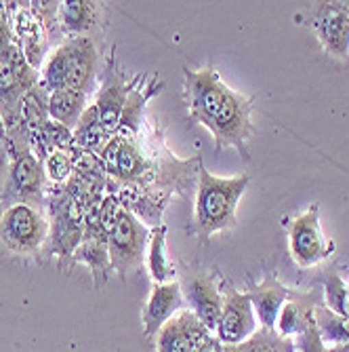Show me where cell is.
Segmentation results:
<instances>
[{
    "instance_id": "cell-1",
    "label": "cell",
    "mask_w": 349,
    "mask_h": 352,
    "mask_svg": "<svg viewBox=\"0 0 349 352\" xmlns=\"http://www.w3.org/2000/svg\"><path fill=\"white\" fill-rule=\"evenodd\" d=\"M248 186V175L217 177L202 165L198 167L196 195V234L208 239L215 232L232 230L236 226L238 201Z\"/></svg>"
},
{
    "instance_id": "cell-2",
    "label": "cell",
    "mask_w": 349,
    "mask_h": 352,
    "mask_svg": "<svg viewBox=\"0 0 349 352\" xmlns=\"http://www.w3.org/2000/svg\"><path fill=\"white\" fill-rule=\"evenodd\" d=\"M7 154H9V171L7 184L3 190L5 209L17 203H25L32 207H43L47 201V173L43 161L34 156L27 146V138L21 129L9 131Z\"/></svg>"
},
{
    "instance_id": "cell-3",
    "label": "cell",
    "mask_w": 349,
    "mask_h": 352,
    "mask_svg": "<svg viewBox=\"0 0 349 352\" xmlns=\"http://www.w3.org/2000/svg\"><path fill=\"white\" fill-rule=\"evenodd\" d=\"M47 211H49V255H59L61 260H72L76 247L84 239V207L72 199L63 186H53L47 190Z\"/></svg>"
},
{
    "instance_id": "cell-4",
    "label": "cell",
    "mask_w": 349,
    "mask_h": 352,
    "mask_svg": "<svg viewBox=\"0 0 349 352\" xmlns=\"http://www.w3.org/2000/svg\"><path fill=\"white\" fill-rule=\"evenodd\" d=\"M99 161L110 179L118 184H133L156 190L158 161H152V158L143 154L139 142L112 135L104 150L99 152Z\"/></svg>"
},
{
    "instance_id": "cell-5",
    "label": "cell",
    "mask_w": 349,
    "mask_h": 352,
    "mask_svg": "<svg viewBox=\"0 0 349 352\" xmlns=\"http://www.w3.org/2000/svg\"><path fill=\"white\" fill-rule=\"evenodd\" d=\"M51 223L43 209L25 203L11 205L0 215V241L19 255L36 253L49 241Z\"/></svg>"
},
{
    "instance_id": "cell-6",
    "label": "cell",
    "mask_w": 349,
    "mask_h": 352,
    "mask_svg": "<svg viewBox=\"0 0 349 352\" xmlns=\"http://www.w3.org/2000/svg\"><path fill=\"white\" fill-rule=\"evenodd\" d=\"M149 234H152L149 228L143 226L135 215H131L129 211H122L114 230L108 236L112 268L122 278H126L131 272L141 268V264L145 262Z\"/></svg>"
},
{
    "instance_id": "cell-7",
    "label": "cell",
    "mask_w": 349,
    "mask_h": 352,
    "mask_svg": "<svg viewBox=\"0 0 349 352\" xmlns=\"http://www.w3.org/2000/svg\"><path fill=\"white\" fill-rule=\"evenodd\" d=\"M143 74H137L133 78L126 76L120 68H118V61H116V49H112V53L106 59V66L101 72V85L97 89V95H95V106H97L99 112V120L101 126L106 129L108 135H114L120 118H122V110L124 104L129 100L131 91L141 82Z\"/></svg>"
},
{
    "instance_id": "cell-8",
    "label": "cell",
    "mask_w": 349,
    "mask_h": 352,
    "mask_svg": "<svg viewBox=\"0 0 349 352\" xmlns=\"http://www.w3.org/2000/svg\"><path fill=\"white\" fill-rule=\"evenodd\" d=\"M228 93H230V87L221 82L215 68H204V70L185 68L183 95H185V104L189 108V118L194 122H200L208 129L213 118L217 116L221 106H224Z\"/></svg>"
},
{
    "instance_id": "cell-9",
    "label": "cell",
    "mask_w": 349,
    "mask_h": 352,
    "mask_svg": "<svg viewBox=\"0 0 349 352\" xmlns=\"http://www.w3.org/2000/svg\"><path fill=\"white\" fill-rule=\"evenodd\" d=\"M252 102L244 95L230 89L228 98L210 122V133L215 135L217 150L238 148L246 156V142L252 135Z\"/></svg>"
},
{
    "instance_id": "cell-10",
    "label": "cell",
    "mask_w": 349,
    "mask_h": 352,
    "mask_svg": "<svg viewBox=\"0 0 349 352\" xmlns=\"http://www.w3.org/2000/svg\"><path fill=\"white\" fill-rule=\"evenodd\" d=\"M335 245L328 243L320 230L318 205H311L305 213L293 219L291 226V255L301 268H309L324 262Z\"/></svg>"
},
{
    "instance_id": "cell-11",
    "label": "cell",
    "mask_w": 349,
    "mask_h": 352,
    "mask_svg": "<svg viewBox=\"0 0 349 352\" xmlns=\"http://www.w3.org/2000/svg\"><path fill=\"white\" fill-rule=\"evenodd\" d=\"M255 333H257V316L248 294H238L234 289H228L224 298V314H221L219 327L215 331L217 340L224 346H238L248 342Z\"/></svg>"
},
{
    "instance_id": "cell-12",
    "label": "cell",
    "mask_w": 349,
    "mask_h": 352,
    "mask_svg": "<svg viewBox=\"0 0 349 352\" xmlns=\"http://www.w3.org/2000/svg\"><path fill=\"white\" fill-rule=\"evenodd\" d=\"M108 195H116L120 205L124 207V211L135 215L143 226H147V228L163 226V213L171 199L169 192L149 190V188H141V186H133V184H118L112 179L110 188H108Z\"/></svg>"
},
{
    "instance_id": "cell-13",
    "label": "cell",
    "mask_w": 349,
    "mask_h": 352,
    "mask_svg": "<svg viewBox=\"0 0 349 352\" xmlns=\"http://www.w3.org/2000/svg\"><path fill=\"white\" fill-rule=\"evenodd\" d=\"M181 292L189 310L210 333H215L224 314V296L217 289L215 280L204 272H194L181 283Z\"/></svg>"
},
{
    "instance_id": "cell-14",
    "label": "cell",
    "mask_w": 349,
    "mask_h": 352,
    "mask_svg": "<svg viewBox=\"0 0 349 352\" xmlns=\"http://www.w3.org/2000/svg\"><path fill=\"white\" fill-rule=\"evenodd\" d=\"M313 30L322 47L333 57L345 59L349 53V13L341 3L320 5L313 17Z\"/></svg>"
},
{
    "instance_id": "cell-15",
    "label": "cell",
    "mask_w": 349,
    "mask_h": 352,
    "mask_svg": "<svg viewBox=\"0 0 349 352\" xmlns=\"http://www.w3.org/2000/svg\"><path fill=\"white\" fill-rule=\"evenodd\" d=\"M183 308H185V298H183L179 280L165 283V285H154L149 300L143 308V333H145V338L156 336Z\"/></svg>"
},
{
    "instance_id": "cell-16",
    "label": "cell",
    "mask_w": 349,
    "mask_h": 352,
    "mask_svg": "<svg viewBox=\"0 0 349 352\" xmlns=\"http://www.w3.org/2000/svg\"><path fill=\"white\" fill-rule=\"evenodd\" d=\"M68 89H76L82 93H91L97 76V47L91 36L68 38Z\"/></svg>"
},
{
    "instance_id": "cell-17",
    "label": "cell",
    "mask_w": 349,
    "mask_h": 352,
    "mask_svg": "<svg viewBox=\"0 0 349 352\" xmlns=\"http://www.w3.org/2000/svg\"><path fill=\"white\" fill-rule=\"evenodd\" d=\"M160 91H163V80H158V76L147 80V76L143 74L141 82L131 91L129 100H126V104H124L122 118H120V124H118L114 135H118L122 140L137 142L139 131H141V118H143L145 104Z\"/></svg>"
},
{
    "instance_id": "cell-18",
    "label": "cell",
    "mask_w": 349,
    "mask_h": 352,
    "mask_svg": "<svg viewBox=\"0 0 349 352\" xmlns=\"http://www.w3.org/2000/svg\"><path fill=\"white\" fill-rule=\"evenodd\" d=\"M315 304L313 298L307 294H295L291 292L289 300L284 302L278 321H276V333L282 338H291V336H303L309 325L315 323Z\"/></svg>"
},
{
    "instance_id": "cell-19",
    "label": "cell",
    "mask_w": 349,
    "mask_h": 352,
    "mask_svg": "<svg viewBox=\"0 0 349 352\" xmlns=\"http://www.w3.org/2000/svg\"><path fill=\"white\" fill-rule=\"evenodd\" d=\"M289 296H291V292L284 285H280L276 278H265L257 287H252L248 298H250L252 308H255V314L259 316L261 329L276 331L278 314H280L284 302L289 300Z\"/></svg>"
},
{
    "instance_id": "cell-20",
    "label": "cell",
    "mask_w": 349,
    "mask_h": 352,
    "mask_svg": "<svg viewBox=\"0 0 349 352\" xmlns=\"http://www.w3.org/2000/svg\"><path fill=\"white\" fill-rule=\"evenodd\" d=\"M57 19L63 34L72 38L88 36V32L97 25L99 7L97 3H88V0H68V3H59Z\"/></svg>"
},
{
    "instance_id": "cell-21",
    "label": "cell",
    "mask_w": 349,
    "mask_h": 352,
    "mask_svg": "<svg viewBox=\"0 0 349 352\" xmlns=\"http://www.w3.org/2000/svg\"><path fill=\"white\" fill-rule=\"evenodd\" d=\"M145 262H147V270H149L154 285H165V283L177 280V268L167 251V226L165 223L152 230Z\"/></svg>"
},
{
    "instance_id": "cell-22",
    "label": "cell",
    "mask_w": 349,
    "mask_h": 352,
    "mask_svg": "<svg viewBox=\"0 0 349 352\" xmlns=\"http://www.w3.org/2000/svg\"><path fill=\"white\" fill-rule=\"evenodd\" d=\"M88 108V95L76 89H59L49 95V118L74 129Z\"/></svg>"
},
{
    "instance_id": "cell-23",
    "label": "cell",
    "mask_w": 349,
    "mask_h": 352,
    "mask_svg": "<svg viewBox=\"0 0 349 352\" xmlns=\"http://www.w3.org/2000/svg\"><path fill=\"white\" fill-rule=\"evenodd\" d=\"M72 262L84 264V266L91 268L93 280H95V287H97V289H101L104 283H108L110 270H114L106 241L82 239V243L76 247V251L72 255Z\"/></svg>"
},
{
    "instance_id": "cell-24",
    "label": "cell",
    "mask_w": 349,
    "mask_h": 352,
    "mask_svg": "<svg viewBox=\"0 0 349 352\" xmlns=\"http://www.w3.org/2000/svg\"><path fill=\"white\" fill-rule=\"evenodd\" d=\"M72 133H74V144L80 150L93 152L97 156L104 150V146L108 144V140L112 138V135L106 133V129L101 126L99 112H97V106H95V104H88V108L80 116L78 124L72 129Z\"/></svg>"
},
{
    "instance_id": "cell-25",
    "label": "cell",
    "mask_w": 349,
    "mask_h": 352,
    "mask_svg": "<svg viewBox=\"0 0 349 352\" xmlns=\"http://www.w3.org/2000/svg\"><path fill=\"white\" fill-rule=\"evenodd\" d=\"M40 89L45 93H55L59 89H68V51L66 45H59L40 70Z\"/></svg>"
},
{
    "instance_id": "cell-26",
    "label": "cell",
    "mask_w": 349,
    "mask_h": 352,
    "mask_svg": "<svg viewBox=\"0 0 349 352\" xmlns=\"http://www.w3.org/2000/svg\"><path fill=\"white\" fill-rule=\"evenodd\" d=\"M313 316L322 342H333L335 346H349V321L337 316L326 306H315Z\"/></svg>"
},
{
    "instance_id": "cell-27",
    "label": "cell",
    "mask_w": 349,
    "mask_h": 352,
    "mask_svg": "<svg viewBox=\"0 0 349 352\" xmlns=\"http://www.w3.org/2000/svg\"><path fill=\"white\" fill-rule=\"evenodd\" d=\"M156 352H192L185 329L179 321V316L171 321L156 333Z\"/></svg>"
},
{
    "instance_id": "cell-28",
    "label": "cell",
    "mask_w": 349,
    "mask_h": 352,
    "mask_svg": "<svg viewBox=\"0 0 349 352\" xmlns=\"http://www.w3.org/2000/svg\"><path fill=\"white\" fill-rule=\"evenodd\" d=\"M242 352H295V344L289 338H282L276 331L261 329L248 342L240 344Z\"/></svg>"
},
{
    "instance_id": "cell-29",
    "label": "cell",
    "mask_w": 349,
    "mask_h": 352,
    "mask_svg": "<svg viewBox=\"0 0 349 352\" xmlns=\"http://www.w3.org/2000/svg\"><path fill=\"white\" fill-rule=\"evenodd\" d=\"M324 298H326V308L330 312L349 321V289L337 274L328 276L324 285Z\"/></svg>"
},
{
    "instance_id": "cell-30",
    "label": "cell",
    "mask_w": 349,
    "mask_h": 352,
    "mask_svg": "<svg viewBox=\"0 0 349 352\" xmlns=\"http://www.w3.org/2000/svg\"><path fill=\"white\" fill-rule=\"evenodd\" d=\"M43 165H45L47 179L53 186H63V184H66L72 177V173H74L72 156L68 152H63V150H55Z\"/></svg>"
},
{
    "instance_id": "cell-31",
    "label": "cell",
    "mask_w": 349,
    "mask_h": 352,
    "mask_svg": "<svg viewBox=\"0 0 349 352\" xmlns=\"http://www.w3.org/2000/svg\"><path fill=\"white\" fill-rule=\"evenodd\" d=\"M200 352H224V344H221V342L217 340V336H213V338L200 348Z\"/></svg>"
},
{
    "instance_id": "cell-32",
    "label": "cell",
    "mask_w": 349,
    "mask_h": 352,
    "mask_svg": "<svg viewBox=\"0 0 349 352\" xmlns=\"http://www.w3.org/2000/svg\"><path fill=\"white\" fill-rule=\"evenodd\" d=\"M7 142H9V129L3 118V112H0V144H7Z\"/></svg>"
},
{
    "instance_id": "cell-33",
    "label": "cell",
    "mask_w": 349,
    "mask_h": 352,
    "mask_svg": "<svg viewBox=\"0 0 349 352\" xmlns=\"http://www.w3.org/2000/svg\"><path fill=\"white\" fill-rule=\"evenodd\" d=\"M224 352H242L240 344L238 346H224Z\"/></svg>"
},
{
    "instance_id": "cell-34",
    "label": "cell",
    "mask_w": 349,
    "mask_h": 352,
    "mask_svg": "<svg viewBox=\"0 0 349 352\" xmlns=\"http://www.w3.org/2000/svg\"><path fill=\"white\" fill-rule=\"evenodd\" d=\"M347 289H349V285H347Z\"/></svg>"
},
{
    "instance_id": "cell-35",
    "label": "cell",
    "mask_w": 349,
    "mask_h": 352,
    "mask_svg": "<svg viewBox=\"0 0 349 352\" xmlns=\"http://www.w3.org/2000/svg\"><path fill=\"white\" fill-rule=\"evenodd\" d=\"M0 63H3V61H0Z\"/></svg>"
}]
</instances>
